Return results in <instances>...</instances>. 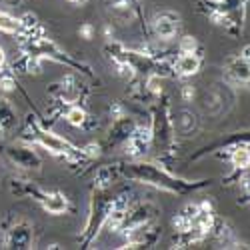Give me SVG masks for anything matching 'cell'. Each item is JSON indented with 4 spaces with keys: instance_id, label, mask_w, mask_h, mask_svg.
<instances>
[{
    "instance_id": "obj_9",
    "label": "cell",
    "mask_w": 250,
    "mask_h": 250,
    "mask_svg": "<svg viewBox=\"0 0 250 250\" xmlns=\"http://www.w3.org/2000/svg\"><path fill=\"white\" fill-rule=\"evenodd\" d=\"M148 88H150L152 92H160V90H162L160 78H158V76H150V78H148Z\"/></svg>"
},
{
    "instance_id": "obj_3",
    "label": "cell",
    "mask_w": 250,
    "mask_h": 250,
    "mask_svg": "<svg viewBox=\"0 0 250 250\" xmlns=\"http://www.w3.org/2000/svg\"><path fill=\"white\" fill-rule=\"evenodd\" d=\"M198 68H200V60H198L192 52H186L184 56H180V60H178V70H180V74L190 76V74H196Z\"/></svg>"
},
{
    "instance_id": "obj_12",
    "label": "cell",
    "mask_w": 250,
    "mask_h": 250,
    "mask_svg": "<svg viewBox=\"0 0 250 250\" xmlns=\"http://www.w3.org/2000/svg\"><path fill=\"white\" fill-rule=\"evenodd\" d=\"M70 2H76V0H70Z\"/></svg>"
},
{
    "instance_id": "obj_7",
    "label": "cell",
    "mask_w": 250,
    "mask_h": 250,
    "mask_svg": "<svg viewBox=\"0 0 250 250\" xmlns=\"http://www.w3.org/2000/svg\"><path fill=\"white\" fill-rule=\"evenodd\" d=\"M20 28V22L16 18L4 14V12H0V30L2 32H16Z\"/></svg>"
},
{
    "instance_id": "obj_4",
    "label": "cell",
    "mask_w": 250,
    "mask_h": 250,
    "mask_svg": "<svg viewBox=\"0 0 250 250\" xmlns=\"http://www.w3.org/2000/svg\"><path fill=\"white\" fill-rule=\"evenodd\" d=\"M154 28H156V34H158L160 38H172V36H174V32H176V24L172 22L170 18H166V16L156 18Z\"/></svg>"
},
{
    "instance_id": "obj_8",
    "label": "cell",
    "mask_w": 250,
    "mask_h": 250,
    "mask_svg": "<svg viewBox=\"0 0 250 250\" xmlns=\"http://www.w3.org/2000/svg\"><path fill=\"white\" fill-rule=\"evenodd\" d=\"M66 118H68L70 124H74V126H80V124L84 122L86 114H84V110H80V108H72V110H68Z\"/></svg>"
},
{
    "instance_id": "obj_11",
    "label": "cell",
    "mask_w": 250,
    "mask_h": 250,
    "mask_svg": "<svg viewBox=\"0 0 250 250\" xmlns=\"http://www.w3.org/2000/svg\"><path fill=\"white\" fill-rule=\"evenodd\" d=\"M2 62H4V50L0 48V64H2Z\"/></svg>"
},
{
    "instance_id": "obj_6",
    "label": "cell",
    "mask_w": 250,
    "mask_h": 250,
    "mask_svg": "<svg viewBox=\"0 0 250 250\" xmlns=\"http://www.w3.org/2000/svg\"><path fill=\"white\" fill-rule=\"evenodd\" d=\"M232 164L236 166V168H248L250 166V150L244 148V146H238L232 152Z\"/></svg>"
},
{
    "instance_id": "obj_2",
    "label": "cell",
    "mask_w": 250,
    "mask_h": 250,
    "mask_svg": "<svg viewBox=\"0 0 250 250\" xmlns=\"http://www.w3.org/2000/svg\"><path fill=\"white\" fill-rule=\"evenodd\" d=\"M38 140H40V144H42V146H46L48 150H52V152H56V154H62V152H68V150H70L68 144H66L64 140H60L58 136H54V134H50V132H40V134H38Z\"/></svg>"
},
{
    "instance_id": "obj_10",
    "label": "cell",
    "mask_w": 250,
    "mask_h": 250,
    "mask_svg": "<svg viewBox=\"0 0 250 250\" xmlns=\"http://www.w3.org/2000/svg\"><path fill=\"white\" fill-rule=\"evenodd\" d=\"M194 46H196V40H194V38L188 36V38H184V40H182V48H184L186 52H192Z\"/></svg>"
},
{
    "instance_id": "obj_5",
    "label": "cell",
    "mask_w": 250,
    "mask_h": 250,
    "mask_svg": "<svg viewBox=\"0 0 250 250\" xmlns=\"http://www.w3.org/2000/svg\"><path fill=\"white\" fill-rule=\"evenodd\" d=\"M44 208H46L50 214H60V212L66 210V200L62 198L60 194H50L44 200Z\"/></svg>"
},
{
    "instance_id": "obj_1",
    "label": "cell",
    "mask_w": 250,
    "mask_h": 250,
    "mask_svg": "<svg viewBox=\"0 0 250 250\" xmlns=\"http://www.w3.org/2000/svg\"><path fill=\"white\" fill-rule=\"evenodd\" d=\"M228 72H230V76L238 82H250V60L244 58V56H238V58L230 60Z\"/></svg>"
}]
</instances>
